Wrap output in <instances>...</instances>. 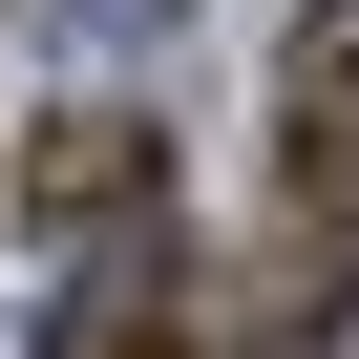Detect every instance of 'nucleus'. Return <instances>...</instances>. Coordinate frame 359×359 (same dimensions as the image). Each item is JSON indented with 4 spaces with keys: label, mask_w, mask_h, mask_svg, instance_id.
<instances>
[{
    "label": "nucleus",
    "mask_w": 359,
    "mask_h": 359,
    "mask_svg": "<svg viewBox=\"0 0 359 359\" xmlns=\"http://www.w3.org/2000/svg\"><path fill=\"white\" fill-rule=\"evenodd\" d=\"M22 233H106V254H148V233H169V148H148L127 106L22 127Z\"/></svg>",
    "instance_id": "obj_2"
},
{
    "label": "nucleus",
    "mask_w": 359,
    "mask_h": 359,
    "mask_svg": "<svg viewBox=\"0 0 359 359\" xmlns=\"http://www.w3.org/2000/svg\"><path fill=\"white\" fill-rule=\"evenodd\" d=\"M64 22H106V43H127V22H169V0H64Z\"/></svg>",
    "instance_id": "obj_4"
},
{
    "label": "nucleus",
    "mask_w": 359,
    "mask_h": 359,
    "mask_svg": "<svg viewBox=\"0 0 359 359\" xmlns=\"http://www.w3.org/2000/svg\"><path fill=\"white\" fill-rule=\"evenodd\" d=\"M275 191H296V233L359 254V0H317L275 43Z\"/></svg>",
    "instance_id": "obj_1"
},
{
    "label": "nucleus",
    "mask_w": 359,
    "mask_h": 359,
    "mask_svg": "<svg viewBox=\"0 0 359 359\" xmlns=\"http://www.w3.org/2000/svg\"><path fill=\"white\" fill-rule=\"evenodd\" d=\"M43 359H191V338H169V275H106V296H85Z\"/></svg>",
    "instance_id": "obj_3"
}]
</instances>
